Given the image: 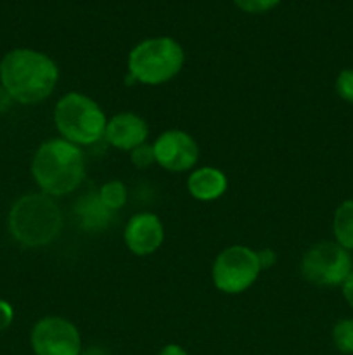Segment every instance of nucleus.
Returning a JSON list of instances; mask_svg holds the SVG:
<instances>
[{"label":"nucleus","mask_w":353,"mask_h":355,"mask_svg":"<svg viewBox=\"0 0 353 355\" xmlns=\"http://www.w3.org/2000/svg\"><path fill=\"white\" fill-rule=\"evenodd\" d=\"M59 68L52 58L33 49H14L0 61V85L19 104H37L54 92Z\"/></svg>","instance_id":"1"},{"label":"nucleus","mask_w":353,"mask_h":355,"mask_svg":"<svg viewBox=\"0 0 353 355\" xmlns=\"http://www.w3.org/2000/svg\"><path fill=\"white\" fill-rule=\"evenodd\" d=\"M31 175L42 193L64 196L73 193L85 177V158L78 146L66 139H52L35 151Z\"/></svg>","instance_id":"2"},{"label":"nucleus","mask_w":353,"mask_h":355,"mask_svg":"<svg viewBox=\"0 0 353 355\" xmlns=\"http://www.w3.org/2000/svg\"><path fill=\"white\" fill-rule=\"evenodd\" d=\"M62 214L52 196L31 193L21 196L9 211V231L17 243L28 248H40L59 236Z\"/></svg>","instance_id":"3"},{"label":"nucleus","mask_w":353,"mask_h":355,"mask_svg":"<svg viewBox=\"0 0 353 355\" xmlns=\"http://www.w3.org/2000/svg\"><path fill=\"white\" fill-rule=\"evenodd\" d=\"M185 54L175 38L156 37L142 40L128 54V71L142 85H161L182 69Z\"/></svg>","instance_id":"4"},{"label":"nucleus","mask_w":353,"mask_h":355,"mask_svg":"<svg viewBox=\"0 0 353 355\" xmlns=\"http://www.w3.org/2000/svg\"><path fill=\"white\" fill-rule=\"evenodd\" d=\"M54 121L62 139L75 146L96 144L107 125L102 107L82 92H69L57 101Z\"/></svg>","instance_id":"5"},{"label":"nucleus","mask_w":353,"mask_h":355,"mask_svg":"<svg viewBox=\"0 0 353 355\" xmlns=\"http://www.w3.org/2000/svg\"><path fill=\"white\" fill-rule=\"evenodd\" d=\"M258 253L242 245L221 250L213 262L211 279L221 293L239 295L249 290L260 276Z\"/></svg>","instance_id":"6"},{"label":"nucleus","mask_w":353,"mask_h":355,"mask_svg":"<svg viewBox=\"0 0 353 355\" xmlns=\"http://www.w3.org/2000/svg\"><path fill=\"white\" fill-rule=\"evenodd\" d=\"M301 274L317 286H338L343 284L353 270V260L348 250L338 243L322 241L311 246L300 263Z\"/></svg>","instance_id":"7"},{"label":"nucleus","mask_w":353,"mask_h":355,"mask_svg":"<svg viewBox=\"0 0 353 355\" xmlns=\"http://www.w3.org/2000/svg\"><path fill=\"white\" fill-rule=\"evenodd\" d=\"M31 347L37 355H80V331L68 319L48 315L31 329Z\"/></svg>","instance_id":"8"},{"label":"nucleus","mask_w":353,"mask_h":355,"mask_svg":"<svg viewBox=\"0 0 353 355\" xmlns=\"http://www.w3.org/2000/svg\"><path fill=\"white\" fill-rule=\"evenodd\" d=\"M156 163L170 172H187L199 159V148L183 130H166L152 144Z\"/></svg>","instance_id":"9"},{"label":"nucleus","mask_w":353,"mask_h":355,"mask_svg":"<svg viewBox=\"0 0 353 355\" xmlns=\"http://www.w3.org/2000/svg\"><path fill=\"white\" fill-rule=\"evenodd\" d=\"M125 245L132 253L138 257L151 255L158 252L165 241V227L158 215L142 211L134 215L125 225Z\"/></svg>","instance_id":"10"},{"label":"nucleus","mask_w":353,"mask_h":355,"mask_svg":"<svg viewBox=\"0 0 353 355\" xmlns=\"http://www.w3.org/2000/svg\"><path fill=\"white\" fill-rule=\"evenodd\" d=\"M149 135V127L144 118L135 113H118L107 120L104 139L113 148L128 151L144 144Z\"/></svg>","instance_id":"11"},{"label":"nucleus","mask_w":353,"mask_h":355,"mask_svg":"<svg viewBox=\"0 0 353 355\" xmlns=\"http://www.w3.org/2000/svg\"><path fill=\"white\" fill-rule=\"evenodd\" d=\"M227 177L215 166H201L190 172L187 179V191L199 201H215L227 191Z\"/></svg>","instance_id":"12"},{"label":"nucleus","mask_w":353,"mask_h":355,"mask_svg":"<svg viewBox=\"0 0 353 355\" xmlns=\"http://www.w3.org/2000/svg\"><path fill=\"white\" fill-rule=\"evenodd\" d=\"M336 243L348 252H353V200L343 201L332 220Z\"/></svg>","instance_id":"13"},{"label":"nucleus","mask_w":353,"mask_h":355,"mask_svg":"<svg viewBox=\"0 0 353 355\" xmlns=\"http://www.w3.org/2000/svg\"><path fill=\"white\" fill-rule=\"evenodd\" d=\"M97 196H99V201L102 203V207L106 210L114 211L125 207L128 193L127 187H125V184L121 180H109V182H106L100 187Z\"/></svg>","instance_id":"14"},{"label":"nucleus","mask_w":353,"mask_h":355,"mask_svg":"<svg viewBox=\"0 0 353 355\" xmlns=\"http://www.w3.org/2000/svg\"><path fill=\"white\" fill-rule=\"evenodd\" d=\"M332 342L343 354H353V319H341L332 328Z\"/></svg>","instance_id":"15"},{"label":"nucleus","mask_w":353,"mask_h":355,"mask_svg":"<svg viewBox=\"0 0 353 355\" xmlns=\"http://www.w3.org/2000/svg\"><path fill=\"white\" fill-rule=\"evenodd\" d=\"M336 92L343 101L353 104V68L339 71L338 78H336Z\"/></svg>","instance_id":"16"},{"label":"nucleus","mask_w":353,"mask_h":355,"mask_svg":"<svg viewBox=\"0 0 353 355\" xmlns=\"http://www.w3.org/2000/svg\"><path fill=\"white\" fill-rule=\"evenodd\" d=\"M130 159H132V163L137 166V168H147V166H151L152 163H156L154 149H152V146L145 144L144 142V144H141V146H137L135 149H132Z\"/></svg>","instance_id":"17"},{"label":"nucleus","mask_w":353,"mask_h":355,"mask_svg":"<svg viewBox=\"0 0 353 355\" xmlns=\"http://www.w3.org/2000/svg\"><path fill=\"white\" fill-rule=\"evenodd\" d=\"M279 2L280 0H234V3L239 9L249 14L266 12V10L273 9Z\"/></svg>","instance_id":"18"},{"label":"nucleus","mask_w":353,"mask_h":355,"mask_svg":"<svg viewBox=\"0 0 353 355\" xmlns=\"http://www.w3.org/2000/svg\"><path fill=\"white\" fill-rule=\"evenodd\" d=\"M14 319V309L9 302L0 300V333L6 331Z\"/></svg>","instance_id":"19"},{"label":"nucleus","mask_w":353,"mask_h":355,"mask_svg":"<svg viewBox=\"0 0 353 355\" xmlns=\"http://www.w3.org/2000/svg\"><path fill=\"white\" fill-rule=\"evenodd\" d=\"M256 253H258V262H260V267H262V270L269 269V267H272L273 263H275L277 255L273 253V250L263 248V250H260V252H256Z\"/></svg>","instance_id":"20"},{"label":"nucleus","mask_w":353,"mask_h":355,"mask_svg":"<svg viewBox=\"0 0 353 355\" xmlns=\"http://www.w3.org/2000/svg\"><path fill=\"white\" fill-rule=\"evenodd\" d=\"M341 288H343V297H345V300L348 302L350 307L353 309V270L346 276V279L343 281Z\"/></svg>","instance_id":"21"},{"label":"nucleus","mask_w":353,"mask_h":355,"mask_svg":"<svg viewBox=\"0 0 353 355\" xmlns=\"http://www.w3.org/2000/svg\"><path fill=\"white\" fill-rule=\"evenodd\" d=\"M12 103H14V99L10 97V94L7 92L2 85H0V114L6 113V111H9L10 106H12Z\"/></svg>","instance_id":"22"},{"label":"nucleus","mask_w":353,"mask_h":355,"mask_svg":"<svg viewBox=\"0 0 353 355\" xmlns=\"http://www.w3.org/2000/svg\"><path fill=\"white\" fill-rule=\"evenodd\" d=\"M159 355H187V352L182 349V347L173 345V343H172V345H166L165 349L159 352Z\"/></svg>","instance_id":"23"}]
</instances>
